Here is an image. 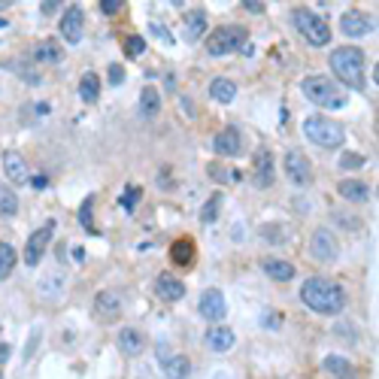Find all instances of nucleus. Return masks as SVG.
I'll list each match as a JSON object with an SVG mask.
<instances>
[{"mask_svg": "<svg viewBox=\"0 0 379 379\" xmlns=\"http://www.w3.org/2000/svg\"><path fill=\"white\" fill-rule=\"evenodd\" d=\"M301 301L310 306L315 315H340L349 304V295L340 282L325 279V276H310L301 285Z\"/></svg>", "mask_w": 379, "mask_h": 379, "instance_id": "obj_1", "label": "nucleus"}, {"mask_svg": "<svg viewBox=\"0 0 379 379\" xmlns=\"http://www.w3.org/2000/svg\"><path fill=\"white\" fill-rule=\"evenodd\" d=\"M328 64H331V73L337 76L340 88L349 85L352 91H361V88L367 85V79H364V52H361L358 46H349V43L346 46H337L331 52Z\"/></svg>", "mask_w": 379, "mask_h": 379, "instance_id": "obj_2", "label": "nucleus"}, {"mask_svg": "<svg viewBox=\"0 0 379 379\" xmlns=\"http://www.w3.org/2000/svg\"><path fill=\"white\" fill-rule=\"evenodd\" d=\"M301 91H304V98L315 103V107H325V110H343L346 107V91L334 82V79H328L325 73H313V76H306L304 82H301Z\"/></svg>", "mask_w": 379, "mask_h": 379, "instance_id": "obj_3", "label": "nucleus"}, {"mask_svg": "<svg viewBox=\"0 0 379 379\" xmlns=\"http://www.w3.org/2000/svg\"><path fill=\"white\" fill-rule=\"evenodd\" d=\"M304 134L319 149H337L346 140V128L328 116H310V119H304Z\"/></svg>", "mask_w": 379, "mask_h": 379, "instance_id": "obj_4", "label": "nucleus"}, {"mask_svg": "<svg viewBox=\"0 0 379 379\" xmlns=\"http://www.w3.org/2000/svg\"><path fill=\"white\" fill-rule=\"evenodd\" d=\"M292 22H295V28L301 31V37L310 43V46L322 49V46H328V43H331L328 22H325L319 13H313L310 6H295V10H292Z\"/></svg>", "mask_w": 379, "mask_h": 379, "instance_id": "obj_5", "label": "nucleus"}, {"mask_svg": "<svg viewBox=\"0 0 379 379\" xmlns=\"http://www.w3.org/2000/svg\"><path fill=\"white\" fill-rule=\"evenodd\" d=\"M246 40H249V31L243 24H218L207 37V52L213 58H222V55H231V52L243 49Z\"/></svg>", "mask_w": 379, "mask_h": 379, "instance_id": "obj_6", "label": "nucleus"}, {"mask_svg": "<svg viewBox=\"0 0 379 379\" xmlns=\"http://www.w3.org/2000/svg\"><path fill=\"white\" fill-rule=\"evenodd\" d=\"M282 167H285V176H288V182H292L295 188H310V185H313V164H310V158H306L304 152H297V149L285 152Z\"/></svg>", "mask_w": 379, "mask_h": 379, "instance_id": "obj_7", "label": "nucleus"}, {"mask_svg": "<svg viewBox=\"0 0 379 379\" xmlns=\"http://www.w3.org/2000/svg\"><path fill=\"white\" fill-rule=\"evenodd\" d=\"M310 255H313L315 261H322V264L337 261L340 246H337V237H334L331 228H315V231H313V237H310Z\"/></svg>", "mask_w": 379, "mask_h": 379, "instance_id": "obj_8", "label": "nucleus"}, {"mask_svg": "<svg viewBox=\"0 0 379 379\" xmlns=\"http://www.w3.org/2000/svg\"><path fill=\"white\" fill-rule=\"evenodd\" d=\"M52 231H55V222H46L40 231H34L28 237V246H24V264H28V267H37V264L43 261L46 246L52 243Z\"/></svg>", "mask_w": 379, "mask_h": 379, "instance_id": "obj_9", "label": "nucleus"}, {"mask_svg": "<svg viewBox=\"0 0 379 379\" xmlns=\"http://www.w3.org/2000/svg\"><path fill=\"white\" fill-rule=\"evenodd\" d=\"M82 28H85V13H82V6H67V13L61 15V22H58V31H61V37H64L70 46H76L79 40H82Z\"/></svg>", "mask_w": 379, "mask_h": 379, "instance_id": "obj_10", "label": "nucleus"}, {"mask_svg": "<svg viewBox=\"0 0 379 379\" xmlns=\"http://www.w3.org/2000/svg\"><path fill=\"white\" fill-rule=\"evenodd\" d=\"M252 182L258 188H270L276 182V167H273V155L270 149H258L252 158Z\"/></svg>", "mask_w": 379, "mask_h": 379, "instance_id": "obj_11", "label": "nucleus"}, {"mask_svg": "<svg viewBox=\"0 0 379 379\" xmlns=\"http://www.w3.org/2000/svg\"><path fill=\"white\" fill-rule=\"evenodd\" d=\"M200 315L213 325H218L228 315V301H225L222 288H207V292L200 295Z\"/></svg>", "mask_w": 379, "mask_h": 379, "instance_id": "obj_12", "label": "nucleus"}, {"mask_svg": "<svg viewBox=\"0 0 379 379\" xmlns=\"http://www.w3.org/2000/svg\"><path fill=\"white\" fill-rule=\"evenodd\" d=\"M155 295L167 304H176L185 297V282L179 276H173V273H158L155 276Z\"/></svg>", "mask_w": 379, "mask_h": 379, "instance_id": "obj_13", "label": "nucleus"}, {"mask_svg": "<svg viewBox=\"0 0 379 379\" xmlns=\"http://www.w3.org/2000/svg\"><path fill=\"white\" fill-rule=\"evenodd\" d=\"M370 28H376V22H370L361 10H346V13H343V19H340V31L346 34V37H352V40L367 37Z\"/></svg>", "mask_w": 379, "mask_h": 379, "instance_id": "obj_14", "label": "nucleus"}, {"mask_svg": "<svg viewBox=\"0 0 379 379\" xmlns=\"http://www.w3.org/2000/svg\"><path fill=\"white\" fill-rule=\"evenodd\" d=\"M204 343H207L209 352H216V355H225V352H231V346L237 343V337H234V331L228 328V325H213V328H207Z\"/></svg>", "mask_w": 379, "mask_h": 379, "instance_id": "obj_15", "label": "nucleus"}, {"mask_svg": "<svg viewBox=\"0 0 379 379\" xmlns=\"http://www.w3.org/2000/svg\"><path fill=\"white\" fill-rule=\"evenodd\" d=\"M213 149H216V155H222V158H237V155L243 152V137H240V131H237V128L218 131L216 140H213Z\"/></svg>", "mask_w": 379, "mask_h": 379, "instance_id": "obj_16", "label": "nucleus"}, {"mask_svg": "<svg viewBox=\"0 0 379 379\" xmlns=\"http://www.w3.org/2000/svg\"><path fill=\"white\" fill-rule=\"evenodd\" d=\"M94 313L103 322H119L121 315V297L116 292H98L94 295Z\"/></svg>", "mask_w": 379, "mask_h": 379, "instance_id": "obj_17", "label": "nucleus"}, {"mask_svg": "<svg viewBox=\"0 0 379 379\" xmlns=\"http://www.w3.org/2000/svg\"><path fill=\"white\" fill-rule=\"evenodd\" d=\"M337 195L349 204H367L370 200V185L364 179H343L337 185Z\"/></svg>", "mask_w": 379, "mask_h": 379, "instance_id": "obj_18", "label": "nucleus"}, {"mask_svg": "<svg viewBox=\"0 0 379 379\" xmlns=\"http://www.w3.org/2000/svg\"><path fill=\"white\" fill-rule=\"evenodd\" d=\"M116 343H119V349L125 352V355H140V352L146 349V337H143V331L140 328H121Z\"/></svg>", "mask_w": 379, "mask_h": 379, "instance_id": "obj_19", "label": "nucleus"}, {"mask_svg": "<svg viewBox=\"0 0 379 379\" xmlns=\"http://www.w3.org/2000/svg\"><path fill=\"white\" fill-rule=\"evenodd\" d=\"M31 55H34V61H40V64H61V61H64V49H61L55 40H40Z\"/></svg>", "mask_w": 379, "mask_h": 379, "instance_id": "obj_20", "label": "nucleus"}, {"mask_svg": "<svg viewBox=\"0 0 379 379\" xmlns=\"http://www.w3.org/2000/svg\"><path fill=\"white\" fill-rule=\"evenodd\" d=\"M3 173L10 176V182H28V164L19 152H3Z\"/></svg>", "mask_w": 379, "mask_h": 379, "instance_id": "obj_21", "label": "nucleus"}, {"mask_svg": "<svg viewBox=\"0 0 379 379\" xmlns=\"http://www.w3.org/2000/svg\"><path fill=\"white\" fill-rule=\"evenodd\" d=\"M261 270L267 273L270 279H276V282H288V279H295V276H297L295 264L279 261V258H264V261H261Z\"/></svg>", "mask_w": 379, "mask_h": 379, "instance_id": "obj_22", "label": "nucleus"}, {"mask_svg": "<svg viewBox=\"0 0 379 379\" xmlns=\"http://www.w3.org/2000/svg\"><path fill=\"white\" fill-rule=\"evenodd\" d=\"M161 367H164V373L170 376V379H188V373H191V358L188 355H164V361H161Z\"/></svg>", "mask_w": 379, "mask_h": 379, "instance_id": "obj_23", "label": "nucleus"}, {"mask_svg": "<svg viewBox=\"0 0 379 379\" xmlns=\"http://www.w3.org/2000/svg\"><path fill=\"white\" fill-rule=\"evenodd\" d=\"M195 240H188V237H182V240H176L170 246V261L176 267H191V261H195Z\"/></svg>", "mask_w": 379, "mask_h": 379, "instance_id": "obj_24", "label": "nucleus"}, {"mask_svg": "<svg viewBox=\"0 0 379 379\" xmlns=\"http://www.w3.org/2000/svg\"><path fill=\"white\" fill-rule=\"evenodd\" d=\"M322 367H325V373H331L334 379H355V367L343 355H328L322 361Z\"/></svg>", "mask_w": 379, "mask_h": 379, "instance_id": "obj_25", "label": "nucleus"}, {"mask_svg": "<svg viewBox=\"0 0 379 379\" xmlns=\"http://www.w3.org/2000/svg\"><path fill=\"white\" fill-rule=\"evenodd\" d=\"M79 98H82V103H98V98H101V76L94 73V70H88V73L79 79Z\"/></svg>", "mask_w": 379, "mask_h": 379, "instance_id": "obj_26", "label": "nucleus"}, {"mask_svg": "<svg viewBox=\"0 0 379 379\" xmlns=\"http://www.w3.org/2000/svg\"><path fill=\"white\" fill-rule=\"evenodd\" d=\"M209 98L218 103H231L237 98V85L228 76H216L213 82H209Z\"/></svg>", "mask_w": 379, "mask_h": 379, "instance_id": "obj_27", "label": "nucleus"}, {"mask_svg": "<svg viewBox=\"0 0 379 379\" xmlns=\"http://www.w3.org/2000/svg\"><path fill=\"white\" fill-rule=\"evenodd\" d=\"M140 112H143L146 119H155L158 112H161V94H158L155 85L143 88V94H140Z\"/></svg>", "mask_w": 379, "mask_h": 379, "instance_id": "obj_28", "label": "nucleus"}, {"mask_svg": "<svg viewBox=\"0 0 379 379\" xmlns=\"http://www.w3.org/2000/svg\"><path fill=\"white\" fill-rule=\"evenodd\" d=\"M15 261H19V252L10 240H0V279H10V273L15 270Z\"/></svg>", "mask_w": 379, "mask_h": 379, "instance_id": "obj_29", "label": "nucleus"}, {"mask_svg": "<svg viewBox=\"0 0 379 379\" xmlns=\"http://www.w3.org/2000/svg\"><path fill=\"white\" fill-rule=\"evenodd\" d=\"M185 31H188V40H200L207 31V10H191L188 15H185Z\"/></svg>", "mask_w": 379, "mask_h": 379, "instance_id": "obj_30", "label": "nucleus"}, {"mask_svg": "<svg viewBox=\"0 0 379 379\" xmlns=\"http://www.w3.org/2000/svg\"><path fill=\"white\" fill-rule=\"evenodd\" d=\"M15 213H19V195H15L10 185H0V216L13 218Z\"/></svg>", "mask_w": 379, "mask_h": 379, "instance_id": "obj_31", "label": "nucleus"}, {"mask_svg": "<svg viewBox=\"0 0 379 379\" xmlns=\"http://www.w3.org/2000/svg\"><path fill=\"white\" fill-rule=\"evenodd\" d=\"M79 222H82V228L88 234H101L98 225H94V195H88L82 200V207H79Z\"/></svg>", "mask_w": 379, "mask_h": 379, "instance_id": "obj_32", "label": "nucleus"}, {"mask_svg": "<svg viewBox=\"0 0 379 379\" xmlns=\"http://www.w3.org/2000/svg\"><path fill=\"white\" fill-rule=\"evenodd\" d=\"M218 207H222V195L216 191V195H209L207 207L200 209V222H204V225H213L216 218H218Z\"/></svg>", "mask_w": 379, "mask_h": 379, "instance_id": "obj_33", "label": "nucleus"}, {"mask_svg": "<svg viewBox=\"0 0 379 379\" xmlns=\"http://www.w3.org/2000/svg\"><path fill=\"white\" fill-rule=\"evenodd\" d=\"M367 164V158L364 155H358V152H346L340 158V167L343 170H358V167H364Z\"/></svg>", "mask_w": 379, "mask_h": 379, "instance_id": "obj_34", "label": "nucleus"}, {"mask_svg": "<svg viewBox=\"0 0 379 379\" xmlns=\"http://www.w3.org/2000/svg\"><path fill=\"white\" fill-rule=\"evenodd\" d=\"M140 198H143V188H140V185H134V188H125V195H121V207L125 209H134L137 204H140Z\"/></svg>", "mask_w": 379, "mask_h": 379, "instance_id": "obj_35", "label": "nucleus"}, {"mask_svg": "<svg viewBox=\"0 0 379 379\" xmlns=\"http://www.w3.org/2000/svg\"><path fill=\"white\" fill-rule=\"evenodd\" d=\"M125 52H128V55H143V52H146V40L143 37H137V34H131V37L125 40Z\"/></svg>", "mask_w": 379, "mask_h": 379, "instance_id": "obj_36", "label": "nucleus"}, {"mask_svg": "<svg viewBox=\"0 0 379 379\" xmlns=\"http://www.w3.org/2000/svg\"><path fill=\"white\" fill-rule=\"evenodd\" d=\"M125 10V0H101V13L103 15H119Z\"/></svg>", "mask_w": 379, "mask_h": 379, "instance_id": "obj_37", "label": "nucleus"}, {"mask_svg": "<svg viewBox=\"0 0 379 379\" xmlns=\"http://www.w3.org/2000/svg\"><path fill=\"white\" fill-rule=\"evenodd\" d=\"M125 82V70H121L119 64H112L110 67V85H121Z\"/></svg>", "mask_w": 379, "mask_h": 379, "instance_id": "obj_38", "label": "nucleus"}, {"mask_svg": "<svg viewBox=\"0 0 379 379\" xmlns=\"http://www.w3.org/2000/svg\"><path fill=\"white\" fill-rule=\"evenodd\" d=\"M207 170H209V176H213V179H222V182H228V173H225L218 164H209Z\"/></svg>", "mask_w": 379, "mask_h": 379, "instance_id": "obj_39", "label": "nucleus"}, {"mask_svg": "<svg viewBox=\"0 0 379 379\" xmlns=\"http://www.w3.org/2000/svg\"><path fill=\"white\" fill-rule=\"evenodd\" d=\"M152 34H158V37H161L164 43H173V37H170V31H167V28H161V24H155V22H152Z\"/></svg>", "mask_w": 379, "mask_h": 379, "instance_id": "obj_40", "label": "nucleus"}, {"mask_svg": "<svg viewBox=\"0 0 379 379\" xmlns=\"http://www.w3.org/2000/svg\"><path fill=\"white\" fill-rule=\"evenodd\" d=\"M28 185H34V188H46L49 179L46 176H28Z\"/></svg>", "mask_w": 379, "mask_h": 379, "instance_id": "obj_41", "label": "nucleus"}, {"mask_svg": "<svg viewBox=\"0 0 379 379\" xmlns=\"http://www.w3.org/2000/svg\"><path fill=\"white\" fill-rule=\"evenodd\" d=\"M10 343H0V367H3L6 364V361H10Z\"/></svg>", "mask_w": 379, "mask_h": 379, "instance_id": "obj_42", "label": "nucleus"}, {"mask_svg": "<svg viewBox=\"0 0 379 379\" xmlns=\"http://www.w3.org/2000/svg\"><path fill=\"white\" fill-rule=\"evenodd\" d=\"M243 10H249V13H264V3H252V0H246Z\"/></svg>", "mask_w": 379, "mask_h": 379, "instance_id": "obj_43", "label": "nucleus"}, {"mask_svg": "<svg viewBox=\"0 0 379 379\" xmlns=\"http://www.w3.org/2000/svg\"><path fill=\"white\" fill-rule=\"evenodd\" d=\"M0 10H10V3H6V0H0Z\"/></svg>", "mask_w": 379, "mask_h": 379, "instance_id": "obj_44", "label": "nucleus"}, {"mask_svg": "<svg viewBox=\"0 0 379 379\" xmlns=\"http://www.w3.org/2000/svg\"><path fill=\"white\" fill-rule=\"evenodd\" d=\"M216 379H231V373H218Z\"/></svg>", "mask_w": 379, "mask_h": 379, "instance_id": "obj_45", "label": "nucleus"}, {"mask_svg": "<svg viewBox=\"0 0 379 379\" xmlns=\"http://www.w3.org/2000/svg\"><path fill=\"white\" fill-rule=\"evenodd\" d=\"M0 28H6V19H0Z\"/></svg>", "mask_w": 379, "mask_h": 379, "instance_id": "obj_46", "label": "nucleus"}, {"mask_svg": "<svg viewBox=\"0 0 379 379\" xmlns=\"http://www.w3.org/2000/svg\"><path fill=\"white\" fill-rule=\"evenodd\" d=\"M0 379H3V373H0Z\"/></svg>", "mask_w": 379, "mask_h": 379, "instance_id": "obj_47", "label": "nucleus"}]
</instances>
